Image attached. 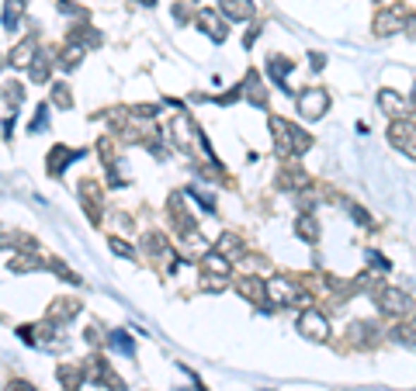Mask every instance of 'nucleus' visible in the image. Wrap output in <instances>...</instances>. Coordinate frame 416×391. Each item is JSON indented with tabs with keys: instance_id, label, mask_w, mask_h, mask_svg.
Instances as JSON below:
<instances>
[{
	"instance_id": "obj_1",
	"label": "nucleus",
	"mask_w": 416,
	"mask_h": 391,
	"mask_svg": "<svg viewBox=\"0 0 416 391\" xmlns=\"http://www.w3.org/2000/svg\"><path fill=\"white\" fill-rule=\"evenodd\" d=\"M271 132H274V139H278V149L281 153H291V156H302V153H309V146H312V135L309 132H302L298 125H291L285 118H271Z\"/></svg>"
},
{
	"instance_id": "obj_2",
	"label": "nucleus",
	"mask_w": 416,
	"mask_h": 391,
	"mask_svg": "<svg viewBox=\"0 0 416 391\" xmlns=\"http://www.w3.org/2000/svg\"><path fill=\"white\" fill-rule=\"evenodd\" d=\"M264 294H267L271 305H309V294L288 277H271L264 284Z\"/></svg>"
},
{
	"instance_id": "obj_3",
	"label": "nucleus",
	"mask_w": 416,
	"mask_h": 391,
	"mask_svg": "<svg viewBox=\"0 0 416 391\" xmlns=\"http://www.w3.org/2000/svg\"><path fill=\"white\" fill-rule=\"evenodd\" d=\"M326 108H330V94H326V90L309 87V90H302V94H298V115L305 118V121L323 118V115H326Z\"/></svg>"
},
{
	"instance_id": "obj_4",
	"label": "nucleus",
	"mask_w": 416,
	"mask_h": 391,
	"mask_svg": "<svg viewBox=\"0 0 416 391\" xmlns=\"http://www.w3.org/2000/svg\"><path fill=\"white\" fill-rule=\"evenodd\" d=\"M403 25H406V11H403L399 4H389V7H381V11L374 14V35H381V39L403 32Z\"/></svg>"
},
{
	"instance_id": "obj_5",
	"label": "nucleus",
	"mask_w": 416,
	"mask_h": 391,
	"mask_svg": "<svg viewBox=\"0 0 416 391\" xmlns=\"http://www.w3.org/2000/svg\"><path fill=\"white\" fill-rule=\"evenodd\" d=\"M298 336H305V340H326L330 336V322H326V315L319 312V309H305V312L298 315Z\"/></svg>"
},
{
	"instance_id": "obj_6",
	"label": "nucleus",
	"mask_w": 416,
	"mask_h": 391,
	"mask_svg": "<svg viewBox=\"0 0 416 391\" xmlns=\"http://www.w3.org/2000/svg\"><path fill=\"white\" fill-rule=\"evenodd\" d=\"M378 305H381V312H389V315L413 312V298H410L403 287H385V291H378Z\"/></svg>"
},
{
	"instance_id": "obj_7",
	"label": "nucleus",
	"mask_w": 416,
	"mask_h": 391,
	"mask_svg": "<svg viewBox=\"0 0 416 391\" xmlns=\"http://www.w3.org/2000/svg\"><path fill=\"white\" fill-rule=\"evenodd\" d=\"M389 139H392V146H399L406 156L416 159V125L413 121H392V128H389Z\"/></svg>"
},
{
	"instance_id": "obj_8",
	"label": "nucleus",
	"mask_w": 416,
	"mask_h": 391,
	"mask_svg": "<svg viewBox=\"0 0 416 391\" xmlns=\"http://www.w3.org/2000/svg\"><path fill=\"white\" fill-rule=\"evenodd\" d=\"M378 108H381V115H389L392 121L406 118V101H403V94H396L392 87H381V90H378Z\"/></svg>"
},
{
	"instance_id": "obj_9",
	"label": "nucleus",
	"mask_w": 416,
	"mask_h": 391,
	"mask_svg": "<svg viewBox=\"0 0 416 391\" xmlns=\"http://www.w3.org/2000/svg\"><path fill=\"white\" fill-rule=\"evenodd\" d=\"M35 49H39V42H35V39L18 42V45H14V52L7 56V63H11V66H32V63H35V56H39Z\"/></svg>"
},
{
	"instance_id": "obj_10",
	"label": "nucleus",
	"mask_w": 416,
	"mask_h": 391,
	"mask_svg": "<svg viewBox=\"0 0 416 391\" xmlns=\"http://www.w3.org/2000/svg\"><path fill=\"white\" fill-rule=\"evenodd\" d=\"M202 271H205V277H222V280H229V260L222 256V253H205V260H202Z\"/></svg>"
},
{
	"instance_id": "obj_11",
	"label": "nucleus",
	"mask_w": 416,
	"mask_h": 391,
	"mask_svg": "<svg viewBox=\"0 0 416 391\" xmlns=\"http://www.w3.org/2000/svg\"><path fill=\"white\" fill-rule=\"evenodd\" d=\"M236 291L247 298V302H257V305H264V280H257V277H240L236 280Z\"/></svg>"
},
{
	"instance_id": "obj_12",
	"label": "nucleus",
	"mask_w": 416,
	"mask_h": 391,
	"mask_svg": "<svg viewBox=\"0 0 416 391\" xmlns=\"http://www.w3.org/2000/svg\"><path fill=\"white\" fill-rule=\"evenodd\" d=\"M198 25H202V28H205L215 42L226 39V25H222V18H219L215 11H202V14H198Z\"/></svg>"
},
{
	"instance_id": "obj_13",
	"label": "nucleus",
	"mask_w": 416,
	"mask_h": 391,
	"mask_svg": "<svg viewBox=\"0 0 416 391\" xmlns=\"http://www.w3.org/2000/svg\"><path fill=\"white\" fill-rule=\"evenodd\" d=\"M59 381H63V388H66V391H80L83 367H80V364H63V367H59Z\"/></svg>"
},
{
	"instance_id": "obj_14",
	"label": "nucleus",
	"mask_w": 416,
	"mask_h": 391,
	"mask_svg": "<svg viewBox=\"0 0 416 391\" xmlns=\"http://www.w3.org/2000/svg\"><path fill=\"white\" fill-rule=\"evenodd\" d=\"M219 4H222V14L226 18H236V21L253 18V4L250 0H219Z\"/></svg>"
},
{
	"instance_id": "obj_15",
	"label": "nucleus",
	"mask_w": 416,
	"mask_h": 391,
	"mask_svg": "<svg viewBox=\"0 0 416 391\" xmlns=\"http://www.w3.org/2000/svg\"><path fill=\"white\" fill-rule=\"evenodd\" d=\"M295 232L302 235L305 242H316V239H319V225H316V218H312V215H298V222H295Z\"/></svg>"
},
{
	"instance_id": "obj_16",
	"label": "nucleus",
	"mask_w": 416,
	"mask_h": 391,
	"mask_svg": "<svg viewBox=\"0 0 416 391\" xmlns=\"http://www.w3.org/2000/svg\"><path fill=\"white\" fill-rule=\"evenodd\" d=\"M21 14H25V0H7V7H4V25L14 32V25L21 21Z\"/></svg>"
},
{
	"instance_id": "obj_17",
	"label": "nucleus",
	"mask_w": 416,
	"mask_h": 391,
	"mask_svg": "<svg viewBox=\"0 0 416 391\" xmlns=\"http://www.w3.org/2000/svg\"><path fill=\"white\" fill-rule=\"evenodd\" d=\"M267 70H271V77L278 80V83H285V77H288V70H291V59H285V56H271Z\"/></svg>"
},
{
	"instance_id": "obj_18",
	"label": "nucleus",
	"mask_w": 416,
	"mask_h": 391,
	"mask_svg": "<svg viewBox=\"0 0 416 391\" xmlns=\"http://www.w3.org/2000/svg\"><path fill=\"white\" fill-rule=\"evenodd\" d=\"M80 56H83V45H80V42H73V45H66V49H63L59 66H63V70H73V66L80 63Z\"/></svg>"
},
{
	"instance_id": "obj_19",
	"label": "nucleus",
	"mask_w": 416,
	"mask_h": 391,
	"mask_svg": "<svg viewBox=\"0 0 416 391\" xmlns=\"http://www.w3.org/2000/svg\"><path fill=\"white\" fill-rule=\"evenodd\" d=\"M49 73H52V63H49V56H35V63H32V80L35 83H42V80H49Z\"/></svg>"
},
{
	"instance_id": "obj_20",
	"label": "nucleus",
	"mask_w": 416,
	"mask_h": 391,
	"mask_svg": "<svg viewBox=\"0 0 416 391\" xmlns=\"http://www.w3.org/2000/svg\"><path fill=\"white\" fill-rule=\"evenodd\" d=\"M243 94H247L253 104H264V101H267V94L260 90V77H257V73H250L247 77V90H243Z\"/></svg>"
},
{
	"instance_id": "obj_21",
	"label": "nucleus",
	"mask_w": 416,
	"mask_h": 391,
	"mask_svg": "<svg viewBox=\"0 0 416 391\" xmlns=\"http://www.w3.org/2000/svg\"><path fill=\"white\" fill-rule=\"evenodd\" d=\"M52 104H56V108H63V111L73 104V94H70V87H66V83H56V87H52Z\"/></svg>"
},
{
	"instance_id": "obj_22",
	"label": "nucleus",
	"mask_w": 416,
	"mask_h": 391,
	"mask_svg": "<svg viewBox=\"0 0 416 391\" xmlns=\"http://www.w3.org/2000/svg\"><path fill=\"white\" fill-rule=\"evenodd\" d=\"M146 249H149L153 256H164V253H170V246H166V239L160 232H146Z\"/></svg>"
},
{
	"instance_id": "obj_23",
	"label": "nucleus",
	"mask_w": 416,
	"mask_h": 391,
	"mask_svg": "<svg viewBox=\"0 0 416 391\" xmlns=\"http://www.w3.org/2000/svg\"><path fill=\"white\" fill-rule=\"evenodd\" d=\"M35 267H42L39 256H14V260H11V271H14V274H25V271H35Z\"/></svg>"
},
{
	"instance_id": "obj_24",
	"label": "nucleus",
	"mask_w": 416,
	"mask_h": 391,
	"mask_svg": "<svg viewBox=\"0 0 416 391\" xmlns=\"http://www.w3.org/2000/svg\"><path fill=\"white\" fill-rule=\"evenodd\" d=\"M66 159H73V153H70L66 146H56V149H52V156H49V170H52V173H59V166H63Z\"/></svg>"
},
{
	"instance_id": "obj_25",
	"label": "nucleus",
	"mask_w": 416,
	"mask_h": 391,
	"mask_svg": "<svg viewBox=\"0 0 416 391\" xmlns=\"http://www.w3.org/2000/svg\"><path fill=\"white\" fill-rule=\"evenodd\" d=\"M281 180H285V184H291V187H305V184H309V177H305V173H298V166H285Z\"/></svg>"
},
{
	"instance_id": "obj_26",
	"label": "nucleus",
	"mask_w": 416,
	"mask_h": 391,
	"mask_svg": "<svg viewBox=\"0 0 416 391\" xmlns=\"http://www.w3.org/2000/svg\"><path fill=\"white\" fill-rule=\"evenodd\" d=\"M4 97H7V104L18 108V104L25 101V87H21V83H7V87H4Z\"/></svg>"
},
{
	"instance_id": "obj_27",
	"label": "nucleus",
	"mask_w": 416,
	"mask_h": 391,
	"mask_svg": "<svg viewBox=\"0 0 416 391\" xmlns=\"http://www.w3.org/2000/svg\"><path fill=\"white\" fill-rule=\"evenodd\" d=\"M229 249H240V239H236V235H233V232H226V235H222V239H219V249H215V253H222V256H229Z\"/></svg>"
},
{
	"instance_id": "obj_28",
	"label": "nucleus",
	"mask_w": 416,
	"mask_h": 391,
	"mask_svg": "<svg viewBox=\"0 0 416 391\" xmlns=\"http://www.w3.org/2000/svg\"><path fill=\"white\" fill-rule=\"evenodd\" d=\"M111 343H115L122 353H132V340H128V333H111Z\"/></svg>"
},
{
	"instance_id": "obj_29",
	"label": "nucleus",
	"mask_w": 416,
	"mask_h": 391,
	"mask_svg": "<svg viewBox=\"0 0 416 391\" xmlns=\"http://www.w3.org/2000/svg\"><path fill=\"white\" fill-rule=\"evenodd\" d=\"M111 249H115L118 256H135V253H132V246H128V242H122V239H111Z\"/></svg>"
},
{
	"instance_id": "obj_30",
	"label": "nucleus",
	"mask_w": 416,
	"mask_h": 391,
	"mask_svg": "<svg viewBox=\"0 0 416 391\" xmlns=\"http://www.w3.org/2000/svg\"><path fill=\"white\" fill-rule=\"evenodd\" d=\"M7 391H35V388H32V385H25V381H14Z\"/></svg>"
},
{
	"instance_id": "obj_31",
	"label": "nucleus",
	"mask_w": 416,
	"mask_h": 391,
	"mask_svg": "<svg viewBox=\"0 0 416 391\" xmlns=\"http://www.w3.org/2000/svg\"><path fill=\"white\" fill-rule=\"evenodd\" d=\"M406 28H410V35L416 39V18H410V21H406Z\"/></svg>"
},
{
	"instance_id": "obj_32",
	"label": "nucleus",
	"mask_w": 416,
	"mask_h": 391,
	"mask_svg": "<svg viewBox=\"0 0 416 391\" xmlns=\"http://www.w3.org/2000/svg\"><path fill=\"white\" fill-rule=\"evenodd\" d=\"M413 104H416V90H413Z\"/></svg>"
}]
</instances>
